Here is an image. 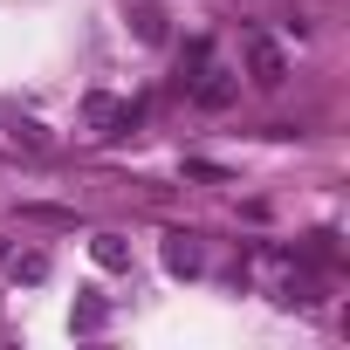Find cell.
I'll use <instances>...</instances> for the list:
<instances>
[{
	"mask_svg": "<svg viewBox=\"0 0 350 350\" xmlns=\"http://www.w3.org/2000/svg\"><path fill=\"white\" fill-rule=\"evenodd\" d=\"M241 55H247V83H254V90H282V83H288V55H282L275 35L247 28V35H241Z\"/></svg>",
	"mask_w": 350,
	"mask_h": 350,
	"instance_id": "6da1fadb",
	"label": "cell"
},
{
	"mask_svg": "<svg viewBox=\"0 0 350 350\" xmlns=\"http://www.w3.org/2000/svg\"><path fill=\"white\" fill-rule=\"evenodd\" d=\"M42 275H49V254H21L14 261V282H42Z\"/></svg>",
	"mask_w": 350,
	"mask_h": 350,
	"instance_id": "9c48e42d",
	"label": "cell"
},
{
	"mask_svg": "<svg viewBox=\"0 0 350 350\" xmlns=\"http://www.w3.org/2000/svg\"><path fill=\"white\" fill-rule=\"evenodd\" d=\"M186 83H193V103H200V110H227L234 90H241V76H234V69H213V62H200Z\"/></svg>",
	"mask_w": 350,
	"mask_h": 350,
	"instance_id": "3957f363",
	"label": "cell"
},
{
	"mask_svg": "<svg viewBox=\"0 0 350 350\" xmlns=\"http://www.w3.org/2000/svg\"><path fill=\"white\" fill-rule=\"evenodd\" d=\"M8 137H14L21 151H49V131H42L35 117H8Z\"/></svg>",
	"mask_w": 350,
	"mask_h": 350,
	"instance_id": "ba28073f",
	"label": "cell"
},
{
	"mask_svg": "<svg viewBox=\"0 0 350 350\" xmlns=\"http://www.w3.org/2000/svg\"><path fill=\"white\" fill-rule=\"evenodd\" d=\"M0 261H8V241H0Z\"/></svg>",
	"mask_w": 350,
	"mask_h": 350,
	"instance_id": "30bf717a",
	"label": "cell"
},
{
	"mask_svg": "<svg viewBox=\"0 0 350 350\" xmlns=\"http://www.w3.org/2000/svg\"><path fill=\"white\" fill-rule=\"evenodd\" d=\"M90 254H96V268H110V275H124V268H131V241H124V234H96V241H90Z\"/></svg>",
	"mask_w": 350,
	"mask_h": 350,
	"instance_id": "8992f818",
	"label": "cell"
},
{
	"mask_svg": "<svg viewBox=\"0 0 350 350\" xmlns=\"http://www.w3.org/2000/svg\"><path fill=\"white\" fill-rule=\"evenodd\" d=\"M131 35H137L144 49L165 42V8H158V0H137V8H131Z\"/></svg>",
	"mask_w": 350,
	"mask_h": 350,
	"instance_id": "5b68a950",
	"label": "cell"
},
{
	"mask_svg": "<svg viewBox=\"0 0 350 350\" xmlns=\"http://www.w3.org/2000/svg\"><path fill=\"white\" fill-rule=\"evenodd\" d=\"M83 117L96 124V137H131L144 110H137V103H124V96H103V90H96V96L83 103Z\"/></svg>",
	"mask_w": 350,
	"mask_h": 350,
	"instance_id": "7a4b0ae2",
	"label": "cell"
},
{
	"mask_svg": "<svg viewBox=\"0 0 350 350\" xmlns=\"http://www.w3.org/2000/svg\"><path fill=\"white\" fill-rule=\"evenodd\" d=\"M103 323H110V302H103V295H83V302L69 309V329H83V336H96Z\"/></svg>",
	"mask_w": 350,
	"mask_h": 350,
	"instance_id": "52a82bcc",
	"label": "cell"
},
{
	"mask_svg": "<svg viewBox=\"0 0 350 350\" xmlns=\"http://www.w3.org/2000/svg\"><path fill=\"white\" fill-rule=\"evenodd\" d=\"M165 268H172V275H200V268H206L200 234H165Z\"/></svg>",
	"mask_w": 350,
	"mask_h": 350,
	"instance_id": "277c9868",
	"label": "cell"
}]
</instances>
